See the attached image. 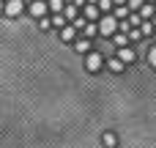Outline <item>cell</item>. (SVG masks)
I'll return each mask as SVG.
<instances>
[{
  "label": "cell",
  "mask_w": 156,
  "mask_h": 148,
  "mask_svg": "<svg viewBox=\"0 0 156 148\" xmlns=\"http://www.w3.org/2000/svg\"><path fill=\"white\" fill-rule=\"evenodd\" d=\"M0 14H5V5H3V3H0Z\"/></svg>",
  "instance_id": "4316f807"
},
{
  "label": "cell",
  "mask_w": 156,
  "mask_h": 148,
  "mask_svg": "<svg viewBox=\"0 0 156 148\" xmlns=\"http://www.w3.org/2000/svg\"><path fill=\"white\" fill-rule=\"evenodd\" d=\"M112 3H115V5H126L129 0H112Z\"/></svg>",
  "instance_id": "484cf974"
},
{
  "label": "cell",
  "mask_w": 156,
  "mask_h": 148,
  "mask_svg": "<svg viewBox=\"0 0 156 148\" xmlns=\"http://www.w3.org/2000/svg\"><path fill=\"white\" fill-rule=\"evenodd\" d=\"M140 36H143L140 27H132V30H129V41H134V38H140Z\"/></svg>",
  "instance_id": "7402d4cb"
},
{
  "label": "cell",
  "mask_w": 156,
  "mask_h": 148,
  "mask_svg": "<svg viewBox=\"0 0 156 148\" xmlns=\"http://www.w3.org/2000/svg\"><path fill=\"white\" fill-rule=\"evenodd\" d=\"M63 16H66V19H71V22H74V19H80V5H66V8H63Z\"/></svg>",
  "instance_id": "30bf717a"
},
{
  "label": "cell",
  "mask_w": 156,
  "mask_h": 148,
  "mask_svg": "<svg viewBox=\"0 0 156 148\" xmlns=\"http://www.w3.org/2000/svg\"><path fill=\"white\" fill-rule=\"evenodd\" d=\"M118 30H121V22L115 19V14H104V16L99 19V36H107V38H110V36H115Z\"/></svg>",
  "instance_id": "6da1fadb"
},
{
  "label": "cell",
  "mask_w": 156,
  "mask_h": 148,
  "mask_svg": "<svg viewBox=\"0 0 156 148\" xmlns=\"http://www.w3.org/2000/svg\"><path fill=\"white\" fill-rule=\"evenodd\" d=\"M154 27H156V16H154Z\"/></svg>",
  "instance_id": "f1b7e54d"
},
{
  "label": "cell",
  "mask_w": 156,
  "mask_h": 148,
  "mask_svg": "<svg viewBox=\"0 0 156 148\" xmlns=\"http://www.w3.org/2000/svg\"><path fill=\"white\" fill-rule=\"evenodd\" d=\"M52 27H60V30H63V27H66V16H63V14H55V16H52Z\"/></svg>",
  "instance_id": "2e32d148"
},
{
  "label": "cell",
  "mask_w": 156,
  "mask_h": 148,
  "mask_svg": "<svg viewBox=\"0 0 156 148\" xmlns=\"http://www.w3.org/2000/svg\"><path fill=\"white\" fill-rule=\"evenodd\" d=\"M145 3H151V5H154V3H156V0H145Z\"/></svg>",
  "instance_id": "83f0119b"
},
{
  "label": "cell",
  "mask_w": 156,
  "mask_h": 148,
  "mask_svg": "<svg viewBox=\"0 0 156 148\" xmlns=\"http://www.w3.org/2000/svg\"><path fill=\"white\" fill-rule=\"evenodd\" d=\"M101 143H104L107 148H115V146H118V137H115L112 132H104V137H101Z\"/></svg>",
  "instance_id": "5bb4252c"
},
{
  "label": "cell",
  "mask_w": 156,
  "mask_h": 148,
  "mask_svg": "<svg viewBox=\"0 0 156 148\" xmlns=\"http://www.w3.org/2000/svg\"><path fill=\"white\" fill-rule=\"evenodd\" d=\"M112 38H115V47H121V49H123V47H129V33H121V30H118Z\"/></svg>",
  "instance_id": "8fae6325"
},
{
  "label": "cell",
  "mask_w": 156,
  "mask_h": 148,
  "mask_svg": "<svg viewBox=\"0 0 156 148\" xmlns=\"http://www.w3.org/2000/svg\"><path fill=\"white\" fill-rule=\"evenodd\" d=\"M126 22H129V27H137V25H143V16H140V14H132Z\"/></svg>",
  "instance_id": "ac0fdd59"
},
{
  "label": "cell",
  "mask_w": 156,
  "mask_h": 148,
  "mask_svg": "<svg viewBox=\"0 0 156 148\" xmlns=\"http://www.w3.org/2000/svg\"><path fill=\"white\" fill-rule=\"evenodd\" d=\"M123 66H126V63H123V60H118V58H112V60H110V69H112L115 74H121V71H123Z\"/></svg>",
  "instance_id": "e0dca14e"
},
{
  "label": "cell",
  "mask_w": 156,
  "mask_h": 148,
  "mask_svg": "<svg viewBox=\"0 0 156 148\" xmlns=\"http://www.w3.org/2000/svg\"><path fill=\"white\" fill-rule=\"evenodd\" d=\"M82 16H85L88 22H93V19H101V8H99V5H90V3H88V5L82 8Z\"/></svg>",
  "instance_id": "277c9868"
},
{
  "label": "cell",
  "mask_w": 156,
  "mask_h": 148,
  "mask_svg": "<svg viewBox=\"0 0 156 148\" xmlns=\"http://www.w3.org/2000/svg\"><path fill=\"white\" fill-rule=\"evenodd\" d=\"M140 16H143V22H151V16H156V8L151 3H145V5L140 8Z\"/></svg>",
  "instance_id": "9c48e42d"
},
{
  "label": "cell",
  "mask_w": 156,
  "mask_h": 148,
  "mask_svg": "<svg viewBox=\"0 0 156 148\" xmlns=\"http://www.w3.org/2000/svg\"><path fill=\"white\" fill-rule=\"evenodd\" d=\"M140 30H143V36H151L156 27H154V22H143V25H140Z\"/></svg>",
  "instance_id": "ffe728a7"
},
{
  "label": "cell",
  "mask_w": 156,
  "mask_h": 148,
  "mask_svg": "<svg viewBox=\"0 0 156 148\" xmlns=\"http://www.w3.org/2000/svg\"><path fill=\"white\" fill-rule=\"evenodd\" d=\"M126 5H129V11H140V8L145 5V0H129Z\"/></svg>",
  "instance_id": "d6986e66"
},
{
  "label": "cell",
  "mask_w": 156,
  "mask_h": 148,
  "mask_svg": "<svg viewBox=\"0 0 156 148\" xmlns=\"http://www.w3.org/2000/svg\"><path fill=\"white\" fill-rule=\"evenodd\" d=\"M47 11H49V3H44V0H33V3H30V14H33L36 19H44Z\"/></svg>",
  "instance_id": "3957f363"
},
{
  "label": "cell",
  "mask_w": 156,
  "mask_h": 148,
  "mask_svg": "<svg viewBox=\"0 0 156 148\" xmlns=\"http://www.w3.org/2000/svg\"><path fill=\"white\" fill-rule=\"evenodd\" d=\"M60 38H63V41H74V38H77V27H74V25H66V27L60 30Z\"/></svg>",
  "instance_id": "ba28073f"
},
{
  "label": "cell",
  "mask_w": 156,
  "mask_h": 148,
  "mask_svg": "<svg viewBox=\"0 0 156 148\" xmlns=\"http://www.w3.org/2000/svg\"><path fill=\"white\" fill-rule=\"evenodd\" d=\"M22 14V0H8L5 3V16H19Z\"/></svg>",
  "instance_id": "5b68a950"
},
{
  "label": "cell",
  "mask_w": 156,
  "mask_h": 148,
  "mask_svg": "<svg viewBox=\"0 0 156 148\" xmlns=\"http://www.w3.org/2000/svg\"><path fill=\"white\" fill-rule=\"evenodd\" d=\"M101 63H104V58L99 55V52H90V55H85V69L88 71H101Z\"/></svg>",
  "instance_id": "7a4b0ae2"
},
{
  "label": "cell",
  "mask_w": 156,
  "mask_h": 148,
  "mask_svg": "<svg viewBox=\"0 0 156 148\" xmlns=\"http://www.w3.org/2000/svg\"><path fill=\"white\" fill-rule=\"evenodd\" d=\"M88 38H93V36H99V22H88L85 25V30H82Z\"/></svg>",
  "instance_id": "4fadbf2b"
},
{
  "label": "cell",
  "mask_w": 156,
  "mask_h": 148,
  "mask_svg": "<svg viewBox=\"0 0 156 148\" xmlns=\"http://www.w3.org/2000/svg\"><path fill=\"white\" fill-rule=\"evenodd\" d=\"M129 16V5H115V19H126Z\"/></svg>",
  "instance_id": "9a60e30c"
},
{
  "label": "cell",
  "mask_w": 156,
  "mask_h": 148,
  "mask_svg": "<svg viewBox=\"0 0 156 148\" xmlns=\"http://www.w3.org/2000/svg\"><path fill=\"white\" fill-rule=\"evenodd\" d=\"M71 25H74L77 30H85V25H88V19H85V16H80V19H74Z\"/></svg>",
  "instance_id": "44dd1931"
},
{
  "label": "cell",
  "mask_w": 156,
  "mask_h": 148,
  "mask_svg": "<svg viewBox=\"0 0 156 148\" xmlns=\"http://www.w3.org/2000/svg\"><path fill=\"white\" fill-rule=\"evenodd\" d=\"M148 63L156 69V47H151V52H148Z\"/></svg>",
  "instance_id": "cb8c5ba5"
},
{
  "label": "cell",
  "mask_w": 156,
  "mask_h": 148,
  "mask_svg": "<svg viewBox=\"0 0 156 148\" xmlns=\"http://www.w3.org/2000/svg\"><path fill=\"white\" fill-rule=\"evenodd\" d=\"M74 49L80 55H90V38H77L74 41Z\"/></svg>",
  "instance_id": "8992f818"
},
{
  "label": "cell",
  "mask_w": 156,
  "mask_h": 148,
  "mask_svg": "<svg viewBox=\"0 0 156 148\" xmlns=\"http://www.w3.org/2000/svg\"><path fill=\"white\" fill-rule=\"evenodd\" d=\"M74 5H82V8H85V5H88V0H74Z\"/></svg>",
  "instance_id": "d4e9b609"
},
{
  "label": "cell",
  "mask_w": 156,
  "mask_h": 148,
  "mask_svg": "<svg viewBox=\"0 0 156 148\" xmlns=\"http://www.w3.org/2000/svg\"><path fill=\"white\" fill-rule=\"evenodd\" d=\"M47 3H49L52 14H63V8H66V0H47Z\"/></svg>",
  "instance_id": "7c38bea8"
},
{
  "label": "cell",
  "mask_w": 156,
  "mask_h": 148,
  "mask_svg": "<svg viewBox=\"0 0 156 148\" xmlns=\"http://www.w3.org/2000/svg\"><path fill=\"white\" fill-rule=\"evenodd\" d=\"M118 60H123V63H134V49H132V47L118 49Z\"/></svg>",
  "instance_id": "52a82bcc"
},
{
  "label": "cell",
  "mask_w": 156,
  "mask_h": 148,
  "mask_svg": "<svg viewBox=\"0 0 156 148\" xmlns=\"http://www.w3.org/2000/svg\"><path fill=\"white\" fill-rule=\"evenodd\" d=\"M112 5H115V3H112V0H99V8H101V11H110V8H112Z\"/></svg>",
  "instance_id": "603a6c76"
}]
</instances>
